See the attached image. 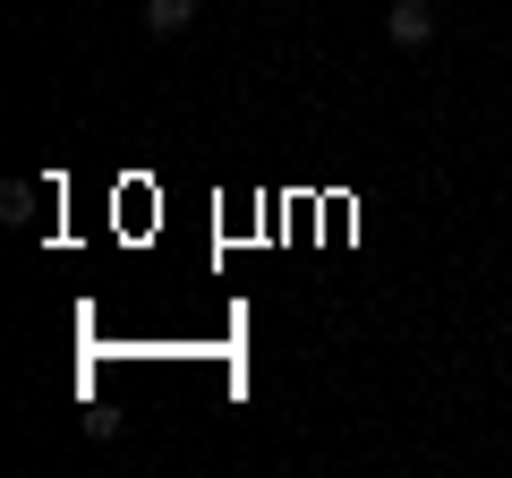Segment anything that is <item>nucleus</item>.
<instances>
[{"mask_svg": "<svg viewBox=\"0 0 512 478\" xmlns=\"http://www.w3.org/2000/svg\"><path fill=\"white\" fill-rule=\"evenodd\" d=\"M384 35L402 43V52H427V43H436V9H427V0H393V9H384Z\"/></svg>", "mask_w": 512, "mask_h": 478, "instance_id": "obj_1", "label": "nucleus"}, {"mask_svg": "<svg viewBox=\"0 0 512 478\" xmlns=\"http://www.w3.org/2000/svg\"><path fill=\"white\" fill-rule=\"evenodd\" d=\"M197 9H205V0H146V35H188V26H197Z\"/></svg>", "mask_w": 512, "mask_h": 478, "instance_id": "obj_2", "label": "nucleus"}, {"mask_svg": "<svg viewBox=\"0 0 512 478\" xmlns=\"http://www.w3.org/2000/svg\"><path fill=\"white\" fill-rule=\"evenodd\" d=\"M0 222H18V231L35 222V180H9V188H0Z\"/></svg>", "mask_w": 512, "mask_h": 478, "instance_id": "obj_3", "label": "nucleus"}]
</instances>
